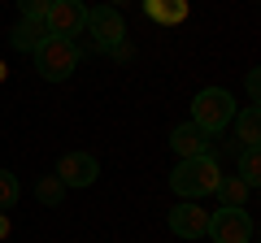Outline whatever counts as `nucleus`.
<instances>
[{
    "instance_id": "obj_3",
    "label": "nucleus",
    "mask_w": 261,
    "mask_h": 243,
    "mask_svg": "<svg viewBox=\"0 0 261 243\" xmlns=\"http://www.w3.org/2000/svg\"><path fill=\"white\" fill-rule=\"evenodd\" d=\"M35 70H39V78H48V83H65V78L79 70V52H74V44H70V39L48 35L44 44L35 48Z\"/></svg>"
},
{
    "instance_id": "obj_12",
    "label": "nucleus",
    "mask_w": 261,
    "mask_h": 243,
    "mask_svg": "<svg viewBox=\"0 0 261 243\" xmlns=\"http://www.w3.org/2000/svg\"><path fill=\"white\" fill-rule=\"evenodd\" d=\"M144 13L157 26H178V22H187V0H144Z\"/></svg>"
},
{
    "instance_id": "obj_4",
    "label": "nucleus",
    "mask_w": 261,
    "mask_h": 243,
    "mask_svg": "<svg viewBox=\"0 0 261 243\" xmlns=\"http://www.w3.org/2000/svg\"><path fill=\"white\" fill-rule=\"evenodd\" d=\"M83 31L92 35L96 52H113L118 44H126V22H122V13L113 9V5H96V9H87Z\"/></svg>"
},
{
    "instance_id": "obj_19",
    "label": "nucleus",
    "mask_w": 261,
    "mask_h": 243,
    "mask_svg": "<svg viewBox=\"0 0 261 243\" xmlns=\"http://www.w3.org/2000/svg\"><path fill=\"white\" fill-rule=\"evenodd\" d=\"M257 92H261V74L248 70V96H252V104H257Z\"/></svg>"
},
{
    "instance_id": "obj_16",
    "label": "nucleus",
    "mask_w": 261,
    "mask_h": 243,
    "mask_svg": "<svg viewBox=\"0 0 261 243\" xmlns=\"http://www.w3.org/2000/svg\"><path fill=\"white\" fill-rule=\"evenodd\" d=\"M18 196H22L18 178H13L9 169H0V213H5V208H13V204H18Z\"/></svg>"
},
{
    "instance_id": "obj_17",
    "label": "nucleus",
    "mask_w": 261,
    "mask_h": 243,
    "mask_svg": "<svg viewBox=\"0 0 261 243\" xmlns=\"http://www.w3.org/2000/svg\"><path fill=\"white\" fill-rule=\"evenodd\" d=\"M48 5H53V0H18V9H22V18H35V22H44Z\"/></svg>"
},
{
    "instance_id": "obj_2",
    "label": "nucleus",
    "mask_w": 261,
    "mask_h": 243,
    "mask_svg": "<svg viewBox=\"0 0 261 243\" xmlns=\"http://www.w3.org/2000/svg\"><path fill=\"white\" fill-rule=\"evenodd\" d=\"M231 117H235V96H231V92H222V87H205V92H196V100H192V122H196L205 135L226 131Z\"/></svg>"
},
{
    "instance_id": "obj_14",
    "label": "nucleus",
    "mask_w": 261,
    "mask_h": 243,
    "mask_svg": "<svg viewBox=\"0 0 261 243\" xmlns=\"http://www.w3.org/2000/svg\"><path fill=\"white\" fill-rule=\"evenodd\" d=\"M235 178H240L248 191L261 183V157H257V148H240V165H235Z\"/></svg>"
},
{
    "instance_id": "obj_7",
    "label": "nucleus",
    "mask_w": 261,
    "mask_h": 243,
    "mask_svg": "<svg viewBox=\"0 0 261 243\" xmlns=\"http://www.w3.org/2000/svg\"><path fill=\"white\" fill-rule=\"evenodd\" d=\"M96 174H100V161L92 152H65L57 161V178H61V187H92Z\"/></svg>"
},
{
    "instance_id": "obj_9",
    "label": "nucleus",
    "mask_w": 261,
    "mask_h": 243,
    "mask_svg": "<svg viewBox=\"0 0 261 243\" xmlns=\"http://www.w3.org/2000/svg\"><path fill=\"white\" fill-rule=\"evenodd\" d=\"M170 148L178 152V161L200 157V152H209V135L200 131L196 122H183V126H174V131H170Z\"/></svg>"
},
{
    "instance_id": "obj_18",
    "label": "nucleus",
    "mask_w": 261,
    "mask_h": 243,
    "mask_svg": "<svg viewBox=\"0 0 261 243\" xmlns=\"http://www.w3.org/2000/svg\"><path fill=\"white\" fill-rule=\"evenodd\" d=\"M109 56H113V61H130V56H135V48H130V44H118Z\"/></svg>"
},
{
    "instance_id": "obj_8",
    "label": "nucleus",
    "mask_w": 261,
    "mask_h": 243,
    "mask_svg": "<svg viewBox=\"0 0 261 243\" xmlns=\"http://www.w3.org/2000/svg\"><path fill=\"white\" fill-rule=\"evenodd\" d=\"M170 230L178 239H200L209 230V208H200V200H178L170 208Z\"/></svg>"
},
{
    "instance_id": "obj_15",
    "label": "nucleus",
    "mask_w": 261,
    "mask_h": 243,
    "mask_svg": "<svg viewBox=\"0 0 261 243\" xmlns=\"http://www.w3.org/2000/svg\"><path fill=\"white\" fill-rule=\"evenodd\" d=\"M61 196H65V187H61V178H57V174H48V178H39V183H35V200H39V204L57 208V204H61Z\"/></svg>"
},
{
    "instance_id": "obj_11",
    "label": "nucleus",
    "mask_w": 261,
    "mask_h": 243,
    "mask_svg": "<svg viewBox=\"0 0 261 243\" xmlns=\"http://www.w3.org/2000/svg\"><path fill=\"white\" fill-rule=\"evenodd\" d=\"M44 39H48V26H44V22H35V18H22L18 26L9 31V44L18 48V52H31V56H35V48L44 44Z\"/></svg>"
},
{
    "instance_id": "obj_13",
    "label": "nucleus",
    "mask_w": 261,
    "mask_h": 243,
    "mask_svg": "<svg viewBox=\"0 0 261 243\" xmlns=\"http://www.w3.org/2000/svg\"><path fill=\"white\" fill-rule=\"evenodd\" d=\"M214 196H218V208H244L248 187H244L235 174H222V178H218V187H214Z\"/></svg>"
},
{
    "instance_id": "obj_21",
    "label": "nucleus",
    "mask_w": 261,
    "mask_h": 243,
    "mask_svg": "<svg viewBox=\"0 0 261 243\" xmlns=\"http://www.w3.org/2000/svg\"><path fill=\"white\" fill-rule=\"evenodd\" d=\"M5 74H9V70H5V61H0V83H5Z\"/></svg>"
},
{
    "instance_id": "obj_10",
    "label": "nucleus",
    "mask_w": 261,
    "mask_h": 243,
    "mask_svg": "<svg viewBox=\"0 0 261 243\" xmlns=\"http://www.w3.org/2000/svg\"><path fill=\"white\" fill-rule=\"evenodd\" d=\"M231 122H235V143H240V148H257V143H261V109H257V104L240 109Z\"/></svg>"
},
{
    "instance_id": "obj_20",
    "label": "nucleus",
    "mask_w": 261,
    "mask_h": 243,
    "mask_svg": "<svg viewBox=\"0 0 261 243\" xmlns=\"http://www.w3.org/2000/svg\"><path fill=\"white\" fill-rule=\"evenodd\" d=\"M9 230H13V226H9V217L0 213V239H9Z\"/></svg>"
},
{
    "instance_id": "obj_1",
    "label": "nucleus",
    "mask_w": 261,
    "mask_h": 243,
    "mask_svg": "<svg viewBox=\"0 0 261 243\" xmlns=\"http://www.w3.org/2000/svg\"><path fill=\"white\" fill-rule=\"evenodd\" d=\"M218 178H222V165L214 161V152H200V157H187V161L174 165L170 191H174L178 200H205V196H214Z\"/></svg>"
},
{
    "instance_id": "obj_22",
    "label": "nucleus",
    "mask_w": 261,
    "mask_h": 243,
    "mask_svg": "<svg viewBox=\"0 0 261 243\" xmlns=\"http://www.w3.org/2000/svg\"><path fill=\"white\" fill-rule=\"evenodd\" d=\"M118 5H122V0H113V9H118Z\"/></svg>"
},
{
    "instance_id": "obj_5",
    "label": "nucleus",
    "mask_w": 261,
    "mask_h": 243,
    "mask_svg": "<svg viewBox=\"0 0 261 243\" xmlns=\"http://www.w3.org/2000/svg\"><path fill=\"white\" fill-rule=\"evenodd\" d=\"M205 234L214 243H252V217L244 208H214Z\"/></svg>"
},
{
    "instance_id": "obj_6",
    "label": "nucleus",
    "mask_w": 261,
    "mask_h": 243,
    "mask_svg": "<svg viewBox=\"0 0 261 243\" xmlns=\"http://www.w3.org/2000/svg\"><path fill=\"white\" fill-rule=\"evenodd\" d=\"M83 22H87V5L83 0H53L48 13H44L48 35H57V39H74L79 31H83Z\"/></svg>"
}]
</instances>
